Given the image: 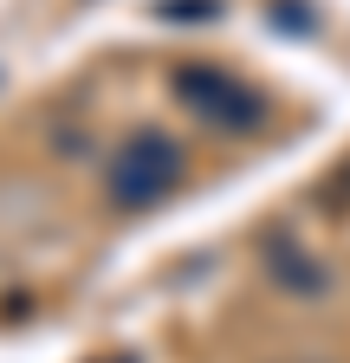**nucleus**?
<instances>
[{
    "instance_id": "obj_1",
    "label": "nucleus",
    "mask_w": 350,
    "mask_h": 363,
    "mask_svg": "<svg viewBox=\"0 0 350 363\" xmlns=\"http://www.w3.org/2000/svg\"><path fill=\"white\" fill-rule=\"evenodd\" d=\"M182 169L188 162H182V143H175V136L130 130L123 143L111 150V162H104V201L123 208V214H143V208H156V201L175 195Z\"/></svg>"
},
{
    "instance_id": "obj_2",
    "label": "nucleus",
    "mask_w": 350,
    "mask_h": 363,
    "mask_svg": "<svg viewBox=\"0 0 350 363\" xmlns=\"http://www.w3.org/2000/svg\"><path fill=\"white\" fill-rule=\"evenodd\" d=\"M169 84H175V98L214 130H259V117H266V98H259L253 84L227 78L221 65H175Z\"/></svg>"
},
{
    "instance_id": "obj_3",
    "label": "nucleus",
    "mask_w": 350,
    "mask_h": 363,
    "mask_svg": "<svg viewBox=\"0 0 350 363\" xmlns=\"http://www.w3.org/2000/svg\"><path fill=\"white\" fill-rule=\"evenodd\" d=\"M266 266H273V279L292 286V292H324V286H331V279H324V266H318V259H305V253L286 247V240L266 253Z\"/></svg>"
},
{
    "instance_id": "obj_4",
    "label": "nucleus",
    "mask_w": 350,
    "mask_h": 363,
    "mask_svg": "<svg viewBox=\"0 0 350 363\" xmlns=\"http://www.w3.org/2000/svg\"><path fill=\"white\" fill-rule=\"evenodd\" d=\"M98 363H137V357H98Z\"/></svg>"
}]
</instances>
